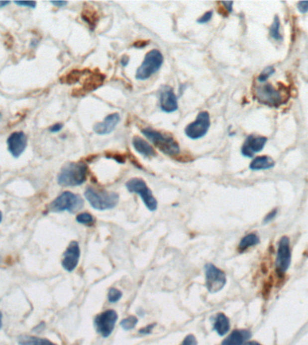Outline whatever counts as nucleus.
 <instances>
[{"instance_id": "f257e3e1", "label": "nucleus", "mask_w": 308, "mask_h": 345, "mask_svg": "<svg viewBox=\"0 0 308 345\" xmlns=\"http://www.w3.org/2000/svg\"><path fill=\"white\" fill-rule=\"evenodd\" d=\"M88 166L82 162H72L63 166L58 175V184L64 187L81 185L86 181Z\"/></svg>"}, {"instance_id": "f03ea898", "label": "nucleus", "mask_w": 308, "mask_h": 345, "mask_svg": "<svg viewBox=\"0 0 308 345\" xmlns=\"http://www.w3.org/2000/svg\"><path fill=\"white\" fill-rule=\"evenodd\" d=\"M254 95L260 103L271 107H279L289 99V93L284 87L276 88L270 84L255 86Z\"/></svg>"}, {"instance_id": "7ed1b4c3", "label": "nucleus", "mask_w": 308, "mask_h": 345, "mask_svg": "<svg viewBox=\"0 0 308 345\" xmlns=\"http://www.w3.org/2000/svg\"><path fill=\"white\" fill-rule=\"evenodd\" d=\"M84 195L90 205L99 210L114 208L118 204L119 195L114 192L88 187Z\"/></svg>"}, {"instance_id": "20e7f679", "label": "nucleus", "mask_w": 308, "mask_h": 345, "mask_svg": "<svg viewBox=\"0 0 308 345\" xmlns=\"http://www.w3.org/2000/svg\"><path fill=\"white\" fill-rule=\"evenodd\" d=\"M142 133L155 147L168 156H176L180 153L178 142L170 135L150 128L143 129Z\"/></svg>"}, {"instance_id": "39448f33", "label": "nucleus", "mask_w": 308, "mask_h": 345, "mask_svg": "<svg viewBox=\"0 0 308 345\" xmlns=\"http://www.w3.org/2000/svg\"><path fill=\"white\" fill-rule=\"evenodd\" d=\"M83 205L84 202L80 195L71 192H64L49 204L48 209L52 212L75 213L81 210Z\"/></svg>"}, {"instance_id": "423d86ee", "label": "nucleus", "mask_w": 308, "mask_h": 345, "mask_svg": "<svg viewBox=\"0 0 308 345\" xmlns=\"http://www.w3.org/2000/svg\"><path fill=\"white\" fill-rule=\"evenodd\" d=\"M163 63V55L159 50H152L145 55L142 65L138 68L135 77L138 80H147L160 70Z\"/></svg>"}, {"instance_id": "0eeeda50", "label": "nucleus", "mask_w": 308, "mask_h": 345, "mask_svg": "<svg viewBox=\"0 0 308 345\" xmlns=\"http://www.w3.org/2000/svg\"><path fill=\"white\" fill-rule=\"evenodd\" d=\"M126 188L130 193H134L141 196L142 202L145 204L149 210L154 211L158 207L156 199L152 195V192L149 189L146 183L140 178H133L129 180L125 184Z\"/></svg>"}, {"instance_id": "6e6552de", "label": "nucleus", "mask_w": 308, "mask_h": 345, "mask_svg": "<svg viewBox=\"0 0 308 345\" xmlns=\"http://www.w3.org/2000/svg\"><path fill=\"white\" fill-rule=\"evenodd\" d=\"M205 287L210 293H216L226 284V276L222 270L212 264L205 265Z\"/></svg>"}, {"instance_id": "1a4fd4ad", "label": "nucleus", "mask_w": 308, "mask_h": 345, "mask_svg": "<svg viewBox=\"0 0 308 345\" xmlns=\"http://www.w3.org/2000/svg\"><path fill=\"white\" fill-rule=\"evenodd\" d=\"M117 318V313L112 309L101 313L96 317L94 320L96 330L104 338H107L114 331Z\"/></svg>"}, {"instance_id": "9d476101", "label": "nucleus", "mask_w": 308, "mask_h": 345, "mask_svg": "<svg viewBox=\"0 0 308 345\" xmlns=\"http://www.w3.org/2000/svg\"><path fill=\"white\" fill-rule=\"evenodd\" d=\"M210 115L207 112L199 113L196 121L190 123L185 129L186 135L192 139L204 137L210 128Z\"/></svg>"}, {"instance_id": "9b49d317", "label": "nucleus", "mask_w": 308, "mask_h": 345, "mask_svg": "<svg viewBox=\"0 0 308 345\" xmlns=\"http://www.w3.org/2000/svg\"><path fill=\"white\" fill-rule=\"evenodd\" d=\"M291 264V250L290 241L288 237H282L279 242V247L276 257V270L278 274L284 275L289 270Z\"/></svg>"}, {"instance_id": "f8f14e48", "label": "nucleus", "mask_w": 308, "mask_h": 345, "mask_svg": "<svg viewBox=\"0 0 308 345\" xmlns=\"http://www.w3.org/2000/svg\"><path fill=\"white\" fill-rule=\"evenodd\" d=\"M7 149L14 158H18L27 147V136L23 132H14L6 140Z\"/></svg>"}, {"instance_id": "ddd939ff", "label": "nucleus", "mask_w": 308, "mask_h": 345, "mask_svg": "<svg viewBox=\"0 0 308 345\" xmlns=\"http://www.w3.org/2000/svg\"><path fill=\"white\" fill-rule=\"evenodd\" d=\"M81 257V249L79 243L77 241H72L70 243L69 246L67 247L66 251L63 254L62 259V267L66 270L67 272L74 271L79 264Z\"/></svg>"}, {"instance_id": "4468645a", "label": "nucleus", "mask_w": 308, "mask_h": 345, "mask_svg": "<svg viewBox=\"0 0 308 345\" xmlns=\"http://www.w3.org/2000/svg\"><path fill=\"white\" fill-rule=\"evenodd\" d=\"M267 138L251 135L247 138L242 147V154L246 157H252L255 153L261 152L265 147Z\"/></svg>"}, {"instance_id": "2eb2a0df", "label": "nucleus", "mask_w": 308, "mask_h": 345, "mask_svg": "<svg viewBox=\"0 0 308 345\" xmlns=\"http://www.w3.org/2000/svg\"><path fill=\"white\" fill-rule=\"evenodd\" d=\"M160 105L161 110L168 114L173 113L178 110V98L171 87L165 86L161 90Z\"/></svg>"}, {"instance_id": "dca6fc26", "label": "nucleus", "mask_w": 308, "mask_h": 345, "mask_svg": "<svg viewBox=\"0 0 308 345\" xmlns=\"http://www.w3.org/2000/svg\"><path fill=\"white\" fill-rule=\"evenodd\" d=\"M120 122V116L118 114H109L104 118L103 122L96 123L94 125V132L99 135L109 134L114 131Z\"/></svg>"}, {"instance_id": "f3484780", "label": "nucleus", "mask_w": 308, "mask_h": 345, "mask_svg": "<svg viewBox=\"0 0 308 345\" xmlns=\"http://www.w3.org/2000/svg\"><path fill=\"white\" fill-rule=\"evenodd\" d=\"M251 337V333L249 330L236 329L222 342L221 345H244Z\"/></svg>"}, {"instance_id": "a211bd4d", "label": "nucleus", "mask_w": 308, "mask_h": 345, "mask_svg": "<svg viewBox=\"0 0 308 345\" xmlns=\"http://www.w3.org/2000/svg\"><path fill=\"white\" fill-rule=\"evenodd\" d=\"M134 149L145 157H152L156 156L155 149L146 140L138 136H134L132 140Z\"/></svg>"}, {"instance_id": "6ab92c4d", "label": "nucleus", "mask_w": 308, "mask_h": 345, "mask_svg": "<svg viewBox=\"0 0 308 345\" xmlns=\"http://www.w3.org/2000/svg\"><path fill=\"white\" fill-rule=\"evenodd\" d=\"M213 330L220 336H225L230 330V320L223 313H218L213 318Z\"/></svg>"}, {"instance_id": "aec40b11", "label": "nucleus", "mask_w": 308, "mask_h": 345, "mask_svg": "<svg viewBox=\"0 0 308 345\" xmlns=\"http://www.w3.org/2000/svg\"><path fill=\"white\" fill-rule=\"evenodd\" d=\"M275 166L274 160L268 156H257L251 161L250 168L251 170H267Z\"/></svg>"}, {"instance_id": "412c9836", "label": "nucleus", "mask_w": 308, "mask_h": 345, "mask_svg": "<svg viewBox=\"0 0 308 345\" xmlns=\"http://www.w3.org/2000/svg\"><path fill=\"white\" fill-rule=\"evenodd\" d=\"M19 345H57L46 338H40L35 336H21L18 337Z\"/></svg>"}, {"instance_id": "4be33fe9", "label": "nucleus", "mask_w": 308, "mask_h": 345, "mask_svg": "<svg viewBox=\"0 0 308 345\" xmlns=\"http://www.w3.org/2000/svg\"><path fill=\"white\" fill-rule=\"evenodd\" d=\"M260 243V238L259 237L251 233V234H249L247 235L245 237L242 238L240 244H239V250L240 251H245L250 248L251 246H256Z\"/></svg>"}, {"instance_id": "5701e85b", "label": "nucleus", "mask_w": 308, "mask_h": 345, "mask_svg": "<svg viewBox=\"0 0 308 345\" xmlns=\"http://www.w3.org/2000/svg\"><path fill=\"white\" fill-rule=\"evenodd\" d=\"M280 18L278 17V15H276L275 18H274V21L273 23L271 24L270 28V36L275 40H281V34L280 33Z\"/></svg>"}, {"instance_id": "b1692460", "label": "nucleus", "mask_w": 308, "mask_h": 345, "mask_svg": "<svg viewBox=\"0 0 308 345\" xmlns=\"http://www.w3.org/2000/svg\"><path fill=\"white\" fill-rule=\"evenodd\" d=\"M138 319L137 317H133V316H130V317H127V318H124L123 319L120 325L123 327V329H124L125 331H129V330H132L133 329L136 325H137Z\"/></svg>"}, {"instance_id": "393cba45", "label": "nucleus", "mask_w": 308, "mask_h": 345, "mask_svg": "<svg viewBox=\"0 0 308 345\" xmlns=\"http://www.w3.org/2000/svg\"><path fill=\"white\" fill-rule=\"evenodd\" d=\"M96 13L94 10L92 9H85L83 11V13L81 14V17L83 18V20L85 21L86 23L88 24H91V25H95L96 23H97V16H96Z\"/></svg>"}, {"instance_id": "a878e982", "label": "nucleus", "mask_w": 308, "mask_h": 345, "mask_svg": "<svg viewBox=\"0 0 308 345\" xmlns=\"http://www.w3.org/2000/svg\"><path fill=\"white\" fill-rule=\"evenodd\" d=\"M83 74H84V72H82V71H71V73H69L65 76V79L62 82L67 83V84H74L79 81L81 76H83Z\"/></svg>"}, {"instance_id": "bb28decb", "label": "nucleus", "mask_w": 308, "mask_h": 345, "mask_svg": "<svg viewBox=\"0 0 308 345\" xmlns=\"http://www.w3.org/2000/svg\"><path fill=\"white\" fill-rule=\"evenodd\" d=\"M77 222L84 224V225H90L94 221V218L92 217V215L90 213H81L79 214L76 217Z\"/></svg>"}, {"instance_id": "cd10ccee", "label": "nucleus", "mask_w": 308, "mask_h": 345, "mask_svg": "<svg viewBox=\"0 0 308 345\" xmlns=\"http://www.w3.org/2000/svg\"><path fill=\"white\" fill-rule=\"evenodd\" d=\"M122 296H123L122 291H120L119 289L115 288H110L108 295H107L110 303L117 302L120 300V298H122Z\"/></svg>"}, {"instance_id": "c85d7f7f", "label": "nucleus", "mask_w": 308, "mask_h": 345, "mask_svg": "<svg viewBox=\"0 0 308 345\" xmlns=\"http://www.w3.org/2000/svg\"><path fill=\"white\" fill-rule=\"evenodd\" d=\"M274 72H275V69H274L273 67H267V68H265V69H263V71L261 72V75L258 77V80H259V82H261V83L265 82L270 76H272V75L274 74Z\"/></svg>"}, {"instance_id": "c756f323", "label": "nucleus", "mask_w": 308, "mask_h": 345, "mask_svg": "<svg viewBox=\"0 0 308 345\" xmlns=\"http://www.w3.org/2000/svg\"><path fill=\"white\" fill-rule=\"evenodd\" d=\"M212 16H213V11H208V12L205 13L201 17H199V19H198V23L199 24H205V23H207L211 20Z\"/></svg>"}, {"instance_id": "7c9ffc66", "label": "nucleus", "mask_w": 308, "mask_h": 345, "mask_svg": "<svg viewBox=\"0 0 308 345\" xmlns=\"http://www.w3.org/2000/svg\"><path fill=\"white\" fill-rule=\"evenodd\" d=\"M14 4L20 5V6L30 7V8H35L36 5H37V3L34 2V1H30V2H27V1H14Z\"/></svg>"}, {"instance_id": "2f4dec72", "label": "nucleus", "mask_w": 308, "mask_h": 345, "mask_svg": "<svg viewBox=\"0 0 308 345\" xmlns=\"http://www.w3.org/2000/svg\"><path fill=\"white\" fill-rule=\"evenodd\" d=\"M180 345H198V342L193 335H189Z\"/></svg>"}, {"instance_id": "473e14b6", "label": "nucleus", "mask_w": 308, "mask_h": 345, "mask_svg": "<svg viewBox=\"0 0 308 345\" xmlns=\"http://www.w3.org/2000/svg\"><path fill=\"white\" fill-rule=\"evenodd\" d=\"M155 326H156V324H151L149 326H145V327H143V328L139 330V334L144 335V336L150 335V334H152V330H153V328L155 327Z\"/></svg>"}, {"instance_id": "72a5a7b5", "label": "nucleus", "mask_w": 308, "mask_h": 345, "mask_svg": "<svg viewBox=\"0 0 308 345\" xmlns=\"http://www.w3.org/2000/svg\"><path fill=\"white\" fill-rule=\"evenodd\" d=\"M298 8L299 12L302 14H306L308 12V1H300L298 4Z\"/></svg>"}, {"instance_id": "f704fd0d", "label": "nucleus", "mask_w": 308, "mask_h": 345, "mask_svg": "<svg viewBox=\"0 0 308 345\" xmlns=\"http://www.w3.org/2000/svg\"><path fill=\"white\" fill-rule=\"evenodd\" d=\"M277 213H278V209H277V208L273 209V210H271L270 213H268V214L266 215V217H264V219H263V223H264V224H267V223L270 222V221L277 216Z\"/></svg>"}, {"instance_id": "c9c22d12", "label": "nucleus", "mask_w": 308, "mask_h": 345, "mask_svg": "<svg viewBox=\"0 0 308 345\" xmlns=\"http://www.w3.org/2000/svg\"><path fill=\"white\" fill-rule=\"evenodd\" d=\"M62 128H63V124H62V123H55V124H53L52 126H51L50 129H49V131H50L51 133H59V132H61Z\"/></svg>"}, {"instance_id": "e433bc0d", "label": "nucleus", "mask_w": 308, "mask_h": 345, "mask_svg": "<svg viewBox=\"0 0 308 345\" xmlns=\"http://www.w3.org/2000/svg\"><path fill=\"white\" fill-rule=\"evenodd\" d=\"M51 4L57 6V7H62V6H65L68 4V2L66 1H51Z\"/></svg>"}, {"instance_id": "4c0bfd02", "label": "nucleus", "mask_w": 308, "mask_h": 345, "mask_svg": "<svg viewBox=\"0 0 308 345\" xmlns=\"http://www.w3.org/2000/svg\"><path fill=\"white\" fill-rule=\"evenodd\" d=\"M222 5H224V9L227 10L228 13H231L232 10V5H233V2H222L221 3Z\"/></svg>"}, {"instance_id": "58836bf2", "label": "nucleus", "mask_w": 308, "mask_h": 345, "mask_svg": "<svg viewBox=\"0 0 308 345\" xmlns=\"http://www.w3.org/2000/svg\"><path fill=\"white\" fill-rule=\"evenodd\" d=\"M108 157H112L113 159H115L120 164L124 163V158H123L120 155H110V156H108Z\"/></svg>"}, {"instance_id": "ea45409f", "label": "nucleus", "mask_w": 308, "mask_h": 345, "mask_svg": "<svg viewBox=\"0 0 308 345\" xmlns=\"http://www.w3.org/2000/svg\"><path fill=\"white\" fill-rule=\"evenodd\" d=\"M129 58L127 57V56H123V57L122 58V61H121V63H122V65H123V66H127Z\"/></svg>"}, {"instance_id": "a19ab883", "label": "nucleus", "mask_w": 308, "mask_h": 345, "mask_svg": "<svg viewBox=\"0 0 308 345\" xmlns=\"http://www.w3.org/2000/svg\"><path fill=\"white\" fill-rule=\"evenodd\" d=\"M10 1H0V7H5L7 5H9Z\"/></svg>"}, {"instance_id": "79ce46f5", "label": "nucleus", "mask_w": 308, "mask_h": 345, "mask_svg": "<svg viewBox=\"0 0 308 345\" xmlns=\"http://www.w3.org/2000/svg\"><path fill=\"white\" fill-rule=\"evenodd\" d=\"M244 345H261V344H259L258 342H255V341H252V342H247L244 344Z\"/></svg>"}, {"instance_id": "37998d69", "label": "nucleus", "mask_w": 308, "mask_h": 345, "mask_svg": "<svg viewBox=\"0 0 308 345\" xmlns=\"http://www.w3.org/2000/svg\"><path fill=\"white\" fill-rule=\"evenodd\" d=\"M2 317H3V316H2V312L0 311V329L2 328Z\"/></svg>"}, {"instance_id": "c03bdc74", "label": "nucleus", "mask_w": 308, "mask_h": 345, "mask_svg": "<svg viewBox=\"0 0 308 345\" xmlns=\"http://www.w3.org/2000/svg\"><path fill=\"white\" fill-rule=\"evenodd\" d=\"M2 218H3V214L0 211V223L2 221Z\"/></svg>"}, {"instance_id": "a18cd8bd", "label": "nucleus", "mask_w": 308, "mask_h": 345, "mask_svg": "<svg viewBox=\"0 0 308 345\" xmlns=\"http://www.w3.org/2000/svg\"><path fill=\"white\" fill-rule=\"evenodd\" d=\"M0 117H1V114H0Z\"/></svg>"}]
</instances>
